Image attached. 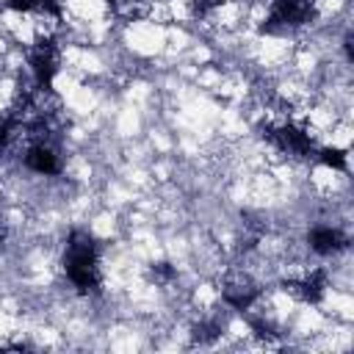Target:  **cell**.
Here are the masks:
<instances>
[{"mask_svg":"<svg viewBox=\"0 0 354 354\" xmlns=\"http://www.w3.org/2000/svg\"><path fill=\"white\" fill-rule=\"evenodd\" d=\"M25 163H28L33 171H39V174H55V171H58V158H55V152H53L50 147H44V144L30 147L28 155H25Z\"/></svg>","mask_w":354,"mask_h":354,"instance_id":"7","label":"cell"},{"mask_svg":"<svg viewBox=\"0 0 354 354\" xmlns=\"http://www.w3.org/2000/svg\"><path fill=\"white\" fill-rule=\"evenodd\" d=\"M268 138H271L279 149H285L288 155H296V158H304V155L313 152V141H310V136L301 133V130L293 127V124L268 127Z\"/></svg>","mask_w":354,"mask_h":354,"instance_id":"3","label":"cell"},{"mask_svg":"<svg viewBox=\"0 0 354 354\" xmlns=\"http://www.w3.org/2000/svg\"><path fill=\"white\" fill-rule=\"evenodd\" d=\"M216 6H218V0H194V3H191V11H194L196 17H205V14H210Z\"/></svg>","mask_w":354,"mask_h":354,"instance_id":"11","label":"cell"},{"mask_svg":"<svg viewBox=\"0 0 354 354\" xmlns=\"http://www.w3.org/2000/svg\"><path fill=\"white\" fill-rule=\"evenodd\" d=\"M30 66L36 72V80L41 86H47L55 75V66H58V50L53 47V41H39L33 50H30Z\"/></svg>","mask_w":354,"mask_h":354,"instance_id":"4","label":"cell"},{"mask_svg":"<svg viewBox=\"0 0 354 354\" xmlns=\"http://www.w3.org/2000/svg\"><path fill=\"white\" fill-rule=\"evenodd\" d=\"M0 241H3V227H0Z\"/></svg>","mask_w":354,"mask_h":354,"instance_id":"13","label":"cell"},{"mask_svg":"<svg viewBox=\"0 0 354 354\" xmlns=\"http://www.w3.org/2000/svg\"><path fill=\"white\" fill-rule=\"evenodd\" d=\"M66 277L83 290L94 293L100 288V268H97V246L91 235L75 230L66 243Z\"/></svg>","mask_w":354,"mask_h":354,"instance_id":"1","label":"cell"},{"mask_svg":"<svg viewBox=\"0 0 354 354\" xmlns=\"http://www.w3.org/2000/svg\"><path fill=\"white\" fill-rule=\"evenodd\" d=\"M224 299H227L232 307L246 310V307L257 299V288H254L246 277H232V279H227V285H224Z\"/></svg>","mask_w":354,"mask_h":354,"instance_id":"5","label":"cell"},{"mask_svg":"<svg viewBox=\"0 0 354 354\" xmlns=\"http://www.w3.org/2000/svg\"><path fill=\"white\" fill-rule=\"evenodd\" d=\"M290 288L304 299V301H318L324 296V288H326V277L324 271H310L307 277L290 282Z\"/></svg>","mask_w":354,"mask_h":354,"instance_id":"8","label":"cell"},{"mask_svg":"<svg viewBox=\"0 0 354 354\" xmlns=\"http://www.w3.org/2000/svg\"><path fill=\"white\" fill-rule=\"evenodd\" d=\"M313 3L310 0H274L271 17L266 22V30H282V28H299L313 19Z\"/></svg>","mask_w":354,"mask_h":354,"instance_id":"2","label":"cell"},{"mask_svg":"<svg viewBox=\"0 0 354 354\" xmlns=\"http://www.w3.org/2000/svg\"><path fill=\"white\" fill-rule=\"evenodd\" d=\"M321 160H324L326 166L346 169V155H343V149H321Z\"/></svg>","mask_w":354,"mask_h":354,"instance_id":"10","label":"cell"},{"mask_svg":"<svg viewBox=\"0 0 354 354\" xmlns=\"http://www.w3.org/2000/svg\"><path fill=\"white\" fill-rule=\"evenodd\" d=\"M8 6L14 11H47V14H58L55 0H8Z\"/></svg>","mask_w":354,"mask_h":354,"instance_id":"9","label":"cell"},{"mask_svg":"<svg viewBox=\"0 0 354 354\" xmlns=\"http://www.w3.org/2000/svg\"><path fill=\"white\" fill-rule=\"evenodd\" d=\"M218 335V326H213V324H202V326H196V340H213Z\"/></svg>","mask_w":354,"mask_h":354,"instance_id":"12","label":"cell"},{"mask_svg":"<svg viewBox=\"0 0 354 354\" xmlns=\"http://www.w3.org/2000/svg\"><path fill=\"white\" fill-rule=\"evenodd\" d=\"M310 246L321 254H329V252H337V249L346 246V235L332 230V227H315L310 232Z\"/></svg>","mask_w":354,"mask_h":354,"instance_id":"6","label":"cell"}]
</instances>
